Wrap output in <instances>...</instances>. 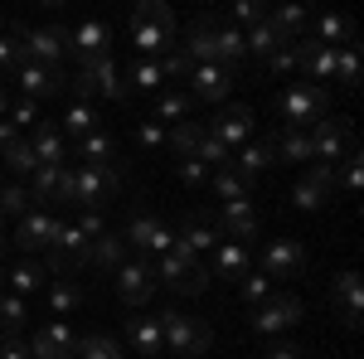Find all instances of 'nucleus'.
Returning <instances> with one entry per match:
<instances>
[{
	"instance_id": "nucleus-1",
	"label": "nucleus",
	"mask_w": 364,
	"mask_h": 359,
	"mask_svg": "<svg viewBox=\"0 0 364 359\" xmlns=\"http://www.w3.org/2000/svg\"><path fill=\"white\" fill-rule=\"evenodd\" d=\"M156 282H166L170 291H180V296H199V291L209 286V267H204L195 252L175 238V243H170V252H161V257H156Z\"/></svg>"
},
{
	"instance_id": "nucleus-2",
	"label": "nucleus",
	"mask_w": 364,
	"mask_h": 359,
	"mask_svg": "<svg viewBox=\"0 0 364 359\" xmlns=\"http://www.w3.org/2000/svg\"><path fill=\"white\" fill-rule=\"evenodd\" d=\"M277 112H282V122H287V132L316 127L321 117H331V92H326V83H296L277 97Z\"/></svg>"
},
{
	"instance_id": "nucleus-3",
	"label": "nucleus",
	"mask_w": 364,
	"mask_h": 359,
	"mask_svg": "<svg viewBox=\"0 0 364 359\" xmlns=\"http://www.w3.org/2000/svg\"><path fill=\"white\" fill-rule=\"evenodd\" d=\"M132 34H136V49L141 54H156V49H175L180 39H175V15H170V5L161 0H146L132 10Z\"/></svg>"
},
{
	"instance_id": "nucleus-4",
	"label": "nucleus",
	"mask_w": 364,
	"mask_h": 359,
	"mask_svg": "<svg viewBox=\"0 0 364 359\" xmlns=\"http://www.w3.org/2000/svg\"><path fill=\"white\" fill-rule=\"evenodd\" d=\"M73 175V204H83V214H102V204L122 190V170L117 166H83V170H68Z\"/></svg>"
},
{
	"instance_id": "nucleus-5",
	"label": "nucleus",
	"mask_w": 364,
	"mask_h": 359,
	"mask_svg": "<svg viewBox=\"0 0 364 359\" xmlns=\"http://www.w3.org/2000/svg\"><path fill=\"white\" fill-rule=\"evenodd\" d=\"M156 321H161V340H166V350H175V355H204V350L214 345V331H209L204 321H195V316L161 311Z\"/></svg>"
},
{
	"instance_id": "nucleus-6",
	"label": "nucleus",
	"mask_w": 364,
	"mask_h": 359,
	"mask_svg": "<svg viewBox=\"0 0 364 359\" xmlns=\"http://www.w3.org/2000/svg\"><path fill=\"white\" fill-rule=\"evenodd\" d=\"M68 87L78 92V102H87V97H127V83L117 78V63L112 54H102V58H83V68L68 78Z\"/></svg>"
},
{
	"instance_id": "nucleus-7",
	"label": "nucleus",
	"mask_w": 364,
	"mask_h": 359,
	"mask_svg": "<svg viewBox=\"0 0 364 359\" xmlns=\"http://www.w3.org/2000/svg\"><path fill=\"white\" fill-rule=\"evenodd\" d=\"M92 262V243L73 223H54V238H49V262L44 272H73V267H87Z\"/></svg>"
},
{
	"instance_id": "nucleus-8",
	"label": "nucleus",
	"mask_w": 364,
	"mask_h": 359,
	"mask_svg": "<svg viewBox=\"0 0 364 359\" xmlns=\"http://www.w3.org/2000/svg\"><path fill=\"white\" fill-rule=\"evenodd\" d=\"M15 44H20L25 63H49V68H58V63H63V54H68V29H58V25L15 29Z\"/></svg>"
},
{
	"instance_id": "nucleus-9",
	"label": "nucleus",
	"mask_w": 364,
	"mask_h": 359,
	"mask_svg": "<svg viewBox=\"0 0 364 359\" xmlns=\"http://www.w3.org/2000/svg\"><path fill=\"white\" fill-rule=\"evenodd\" d=\"M350 151H355V141H350V122H345V117H321L316 132H311V156H316L321 166L336 170V161H345Z\"/></svg>"
},
{
	"instance_id": "nucleus-10",
	"label": "nucleus",
	"mask_w": 364,
	"mask_h": 359,
	"mask_svg": "<svg viewBox=\"0 0 364 359\" xmlns=\"http://www.w3.org/2000/svg\"><path fill=\"white\" fill-rule=\"evenodd\" d=\"M117 291H122V301L141 311V306L156 296V262L151 257H136V262H122L117 267Z\"/></svg>"
},
{
	"instance_id": "nucleus-11",
	"label": "nucleus",
	"mask_w": 364,
	"mask_h": 359,
	"mask_svg": "<svg viewBox=\"0 0 364 359\" xmlns=\"http://www.w3.org/2000/svg\"><path fill=\"white\" fill-rule=\"evenodd\" d=\"M301 311H306V306L296 301V296H267V301H257V311H252V331L257 335H282V331H291V326L301 321Z\"/></svg>"
},
{
	"instance_id": "nucleus-12",
	"label": "nucleus",
	"mask_w": 364,
	"mask_h": 359,
	"mask_svg": "<svg viewBox=\"0 0 364 359\" xmlns=\"http://www.w3.org/2000/svg\"><path fill=\"white\" fill-rule=\"evenodd\" d=\"M252 127H257V122H252V112L233 102V107H219V117H214V122H209L204 132H209L214 141H224L228 151H233V146L243 151V146L252 141Z\"/></svg>"
},
{
	"instance_id": "nucleus-13",
	"label": "nucleus",
	"mask_w": 364,
	"mask_h": 359,
	"mask_svg": "<svg viewBox=\"0 0 364 359\" xmlns=\"http://www.w3.org/2000/svg\"><path fill=\"white\" fill-rule=\"evenodd\" d=\"M127 243L141 252V257H161V252H170V243H175V228L161 219H132V228H127Z\"/></svg>"
},
{
	"instance_id": "nucleus-14",
	"label": "nucleus",
	"mask_w": 364,
	"mask_h": 359,
	"mask_svg": "<svg viewBox=\"0 0 364 359\" xmlns=\"http://www.w3.org/2000/svg\"><path fill=\"white\" fill-rule=\"evenodd\" d=\"M15 83L25 87L29 102H39V97H58L68 87V78H63V68H49V63H20Z\"/></svg>"
},
{
	"instance_id": "nucleus-15",
	"label": "nucleus",
	"mask_w": 364,
	"mask_h": 359,
	"mask_svg": "<svg viewBox=\"0 0 364 359\" xmlns=\"http://www.w3.org/2000/svg\"><path fill=\"white\" fill-rule=\"evenodd\" d=\"M306 267V248L296 238H272L262 252V277H301Z\"/></svg>"
},
{
	"instance_id": "nucleus-16",
	"label": "nucleus",
	"mask_w": 364,
	"mask_h": 359,
	"mask_svg": "<svg viewBox=\"0 0 364 359\" xmlns=\"http://www.w3.org/2000/svg\"><path fill=\"white\" fill-rule=\"evenodd\" d=\"M336 194V170L331 166H316L306 180H296V190H291V209H326V199Z\"/></svg>"
},
{
	"instance_id": "nucleus-17",
	"label": "nucleus",
	"mask_w": 364,
	"mask_h": 359,
	"mask_svg": "<svg viewBox=\"0 0 364 359\" xmlns=\"http://www.w3.org/2000/svg\"><path fill=\"white\" fill-rule=\"evenodd\" d=\"M331 301H336L340 321L355 331V326H360V311H364V286H360V272H355V267H345V272L336 277V286H331Z\"/></svg>"
},
{
	"instance_id": "nucleus-18",
	"label": "nucleus",
	"mask_w": 364,
	"mask_h": 359,
	"mask_svg": "<svg viewBox=\"0 0 364 359\" xmlns=\"http://www.w3.org/2000/svg\"><path fill=\"white\" fill-rule=\"evenodd\" d=\"M29 355L34 359H78V335L68 331L63 321H54V326H44V331L34 335Z\"/></svg>"
},
{
	"instance_id": "nucleus-19",
	"label": "nucleus",
	"mask_w": 364,
	"mask_h": 359,
	"mask_svg": "<svg viewBox=\"0 0 364 359\" xmlns=\"http://www.w3.org/2000/svg\"><path fill=\"white\" fill-rule=\"evenodd\" d=\"M228 87H233V73H224L219 63H195V73H190V97L195 102H224Z\"/></svg>"
},
{
	"instance_id": "nucleus-20",
	"label": "nucleus",
	"mask_w": 364,
	"mask_h": 359,
	"mask_svg": "<svg viewBox=\"0 0 364 359\" xmlns=\"http://www.w3.org/2000/svg\"><path fill=\"white\" fill-rule=\"evenodd\" d=\"M68 54H78V63H83V58H102V54H112V29L97 25V20H87V25L68 29Z\"/></svg>"
},
{
	"instance_id": "nucleus-21",
	"label": "nucleus",
	"mask_w": 364,
	"mask_h": 359,
	"mask_svg": "<svg viewBox=\"0 0 364 359\" xmlns=\"http://www.w3.org/2000/svg\"><path fill=\"white\" fill-rule=\"evenodd\" d=\"M54 214H44V209H29L20 228H15V248L20 252H34V248H49V238H54Z\"/></svg>"
},
{
	"instance_id": "nucleus-22",
	"label": "nucleus",
	"mask_w": 364,
	"mask_h": 359,
	"mask_svg": "<svg viewBox=\"0 0 364 359\" xmlns=\"http://www.w3.org/2000/svg\"><path fill=\"white\" fill-rule=\"evenodd\" d=\"M127 340H132V350H141V355H161V350H166L161 321H156L151 311H132V316H127Z\"/></svg>"
},
{
	"instance_id": "nucleus-23",
	"label": "nucleus",
	"mask_w": 364,
	"mask_h": 359,
	"mask_svg": "<svg viewBox=\"0 0 364 359\" xmlns=\"http://www.w3.org/2000/svg\"><path fill=\"white\" fill-rule=\"evenodd\" d=\"M224 277V282H243V277L252 272V252L243 248V243H219L214 248V262H209V277Z\"/></svg>"
},
{
	"instance_id": "nucleus-24",
	"label": "nucleus",
	"mask_w": 364,
	"mask_h": 359,
	"mask_svg": "<svg viewBox=\"0 0 364 359\" xmlns=\"http://www.w3.org/2000/svg\"><path fill=\"white\" fill-rule=\"evenodd\" d=\"M185 54L195 58V63H214L219 58V20L214 15H204L190 25V44H185Z\"/></svg>"
},
{
	"instance_id": "nucleus-25",
	"label": "nucleus",
	"mask_w": 364,
	"mask_h": 359,
	"mask_svg": "<svg viewBox=\"0 0 364 359\" xmlns=\"http://www.w3.org/2000/svg\"><path fill=\"white\" fill-rule=\"evenodd\" d=\"M219 233H228L233 243H248L252 233H257V209H252L248 199L224 204V214H219Z\"/></svg>"
},
{
	"instance_id": "nucleus-26",
	"label": "nucleus",
	"mask_w": 364,
	"mask_h": 359,
	"mask_svg": "<svg viewBox=\"0 0 364 359\" xmlns=\"http://www.w3.org/2000/svg\"><path fill=\"white\" fill-rule=\"evenodd\" d=\"M29 151H34L39 166H63V132H58L54 122H39L34 136H29Z\"/></svg>"
},
{
	"instance_id": "nucleus-27",
	"label": "nucleus",
	"mask_w": 364,
	"mask_h": 359,
	"mask_svg": "<svg viewBox=\"0 0 364 359\" xmlns=\"http://www.w3.org/2000/svg\"><path fill=\"white\" fill-rule=\"evenodd\" d=\"M233 161H238V175L257 180V175H262L267 166H277V151H272V141H262V136H257V141H248V146H243V151H238Z\"/></svg>"
},
{
	"instance_id": "nucleus-28",
	"label": "nucleus",
	"mask_w": 364,
	"mask_h": 359,
	"mask_svg": "<svg viewBox=\"0 0 364 359\" xmlns=\"http://www.w3.org/2000/svg\"><path fill=\"white\" fill-rule=\"evenodd\" d=\"M175 238H180L185 248L195 252V257H199V252H214V248H219V228H214L209 219H185Z\"/></svg>"
},
{
	"instance_id": "nucleus-29",
	"label": "nucleus",
	"mask_w": 364,
	"mask_h": 359,
	"mask_svg": "<svg viewBox=\"0 0 364 359\" xmlns=\"http://www.w3.org/2000/svg\"><path fill=\"white\" fill-rule=\"evenodd\" d=\"M243 58H248V49H243V29L224 25V15H219V58H214V63H219L224 73H233Z\"/></svg>"
},
{
	"instance_id": "nucleus-30",
	"label": "nucleus",
	"mask_w": 364,
	"mask_h": 359,
	"mask_svg": "<svg viewBox=\"0 0 364 359\" xmlns=\"http://www.w3.org/2000/svg\"><path fill=\"white\" fill-rule=\"evenodd\" d=\"M190 112H195V97L190 92H166V97H156V107H151V122H190Z\"/></svg>"
},
{
	"instance_id": "nucleus-31",
	"label": "nucleus",
	"mask_w": 364,
	"mask_h": 359,
	"mask_svg": "<svg viewBox=\"0 0 364 359\" xmlns=\"http://www.w3.org/2000/svg\"><path fill=\"white\" fill-rule=\"evenodd\" d=\"M5 282H10V291L15 296H29V291H39V286H49V272H44V262H20L15 272H5Z\"/></svg>"
},
{
	"instance_id": "nucleus-32",
	"label": "nucleus",
	"mask_w": 364,
	"mask_h": 359,
	"mask_svg": "<svg viewBox=\"0 0 364 359\" xmlns=\"http://www.w3.org/2000/svg\"><path fill=\"white\" fill-rule=\"evenodd\" d=\"M209 185H214V194H224V204H238V199H248L252 194V180L248 175H238V170H214L209 175Z\"/></svg>"
},
{
	"instance_id": "nucleus-33",
	"label": "nucleus",
	"mask_w": 364,
	"mask_h": 359,
	"mask_svg": "<svg viewBox=\"0 0 364 359\" xmlns=\"http://www.w3.org/2000/svg\"><path fill=\"white\" fill-rule=\"evenodd\" d=\"M311 39H316V44H326V49H345V44L355 39V29H350V20H340V15H321Z\"/></svg>"
},
{
	"instance_id": "nucleus-34",
	"label": "nucleus",
	"mask_w": 364,
	"mask_h": 359,
	"mask_svg": "<svg viewBox=\"0 0 364 359\" xmlns=\"http://www.w3.org/2000/svg\"><path fill=\"white\" fill-rule=\"evenodd\" d=\"M25 316H29V306H25V296H0V340H15V335L25 331Z\"/></svg>"
},
{
	"instance_id": "nucleus-35",
	"label": "nucleus",
	"mask_w": 364,
	"mask_h": 359,
	"mask_svg": "<svg viewBox=\"0 0 364 359\" xmlns=\"http://www.w3.org/2000/svg\"><path fill=\"white\" fill-rule=\"evenodd\" d=\"M267 25L277 29L287 44H296V39H301V29H306V10H301V5H282V10L267 15Z\"/></svg>"
},
{
	"instance_id": "nucleus-36",
	"label": "nucleus",
	"mask_w": 364,
	"mask_h": 359,
	"mask_svg": "<svg viewBox=\"0 0 364 359\" xmlns=\"http://www.w3.org/2000/svg\"><path fill=\"white\" fill-rule=\"evenodd\" d=\"M199 141H204V127H199V122H175V127H170V136H166V146L180 156V161H190Z\"/></svg>"
},
{
	"instance_id": "nucleus-37",
	"label": "nucleus",
	"mask_w": 364,
	"mask_h": 359,
	"mask_svg": "<svg viewBox=\"0 0 364 359\" xmlns=\"http://www.w3.org/2000/svg\"><path fill=\"white\" fill-rule=\"evenodd\" d=\"M112 136L107 132H92V136H78V156H83V166H112Z\"/></svg>"
},
{
	"instance_id": "nucleus-38",
	"label": "nucleus",
	"mask_w": 364,
	"mask_h": 359,
	"mask_svg": "<svg viewBox=\"0 0 364 359\" xmlns=\"http://www.w3.org/2000/svg\"><path fill=\"white\" fill-rule=\"evenodd\" d=\"M282 44H287V39H282L277 29L267 25V20H262V25H252L248 34H243V49H248V54H257V58H267V54H277Z\"/></svg>"
},
{
	"instance_id": "nucleus-39",
	"label": "nucleus",
	"mask_w": 364,
	"mask_h": 359,
	"mask_svg": "<svg viewBox=\"0 0 364 359\" xmlns=\"http://www.w3.org/2000/svg\"><path fill=\"white\" fill-rule=\"evenodd\" d=\"M78 359H127L112 335H78Z\"/></svg>"
},
{
	"instance_id": "nucleus-40",
	"label": "nucleus",
	"mask_w": 364,
	"mask_h": 359,
	"mask_svg": "<svg viewBox=\"0 0 364 359\" xmlns=\"http://www.w3.org/2000/svg\"><path fill=\"white\" fill-rule=\"evenodd\" d=\"M63 136H92L97 132V112L87 107V102H73V107L63 112V127H58Z\"/></svg>"
},
{
	"instance_id": "nucleus-41",
	"label": "nucleus",
	"mask_w": 364,
	"mask_h": 359,
	"mask_svg": "<svg viewBox=\"0 0 364 359\" xmlns=\"http://www.w3.org/2000/svg\"><path fill=\"white\" fill-rule=\"evenodd\" d=\"M272 151H277V161H291V166L316 161V156H311V136H306V132H287L282 141H272Z\"/></svg>"
},
{
	"instance_id": "nucleus-42",
	"label": "nucleus",
	"mask_w": 364,
	"mask_h": 359,
	"mask_svg": "<svg viewBox=\"0 0 364 359\" xmlns=\"http://www.w3.org/2000/svg\"><path fill=\"white\" fill-rule=\"evenodd\" d=\"M122 252H127V243H122L117 233H102V238H92V262H97L102 272H117V267H122Z\"/></svg>"
},
{
	"instance_id": "nucleus-43",
	"label": "nucleus",
	"mask_w": 364,
	"mask_h": 359,
	"mask_svg": "<svg viewBox=\"0 0 364 359\" xmlns=\"http://www.w3.org/2000/svg\"><path fill=\"white\" fill-rule=\"evenodd\" d=\"M190 161H199V166H214V170H224L228 161H233V151H228L224 141H214L209 132H204V141L195 146V156H190Z\"/></svg>"
},
{
	"instance_id": "nucleus-44",
	"label": "nucleus",
	"mask_w": 364,
	"mask_h": 359,
	"mask_svg": "<svg viewBox=\"0 0 364 359\" xmlns=\"http://www.w3.org/2000/svg\"><path fill=\"white\" fill-rule=\"evenodd\" d=\"M5 170H15V175H34V170H39V161H34V151H29L25 136L5 146Z\"/></svg>"
},
{
	"instance_id": "nucleus-45",
	"label": "nucleus",
	"mask_w": 364,
	"mask_h": 359,
	"mask_svg": "<svg viewBox=\"0 0 364 359\" xmlns=\"http://www.w3.org/2000/svg\"><path fill=\"white\" fill-rule=\"evenodd\" d=\"M25 219L29 214V190L25 185H0V219Z\"/></svg>"
},
{
	"instance_id": "nucleus-46",
	"label": "nucleus",
	"mask_w": 364,
	"mask_h": 359,
	"mask_svg": "<svg viewBox=\"0 0 364 359\" xmlns=\"http://www.w3.org/2000/svg\"><path fill=\"white\" fill-rule=\"evenodd\" d=\"M78 301H83V291L73 282H49V311L68 316V311H78Z\"/></svg>"
},
{
	"instance_id": "nucleus-47",
	"label": "nucleus",
	"mask_w": 364,
	"mask_h": 359,
	"mask_svg": "<svg viewBox=\"0 0 364 359\" xmlns=\"http://www.w3.org/2000/svg\"><path fill=\"white\" fill-rule=\"evenodd\" d=\"M58 175H63V166H39L34 175H29V199H54Z\"/></svg>"
},
{
	"instance_id": "nucleus-48",
	"label": "nucleus",
	"mask_w": 364,
	"mask_h": 359,
	"mask_svg": "<svg viewBox=\"0 0 364 359\" xmlns=\"http://www.w3.org/2000/svg\"><path fill=\"white\" fill-rule=\"evenodd\" d=\"M161 83H166V78H161V63L136 58V68H132V87H141V92H156Z\"/></svg>"
},
{
	"instance_id": "nucleus-49",
	"label": "nucleus",
	"mask_w": 364,
	"mask_h": 359,
	"mask_svg": "<svg viewBox=\"0 0 364 359\" xmlns=\"http://www.w3.org/2000/svg\"><path fill=\"white\" fill-rule=\"evenodd\" d=\"M336 78L345 87L360 83V58H355V49H350V44H345V49H336Z\"/></svg>"
},
{
	"instance_id": "nucleus-50",
	"label": "nucleus",
	"mask_w": 364,
	"mask_h": 359,
	"mask_svg": "<svg viewBox=\"0 0 364 359\" xmlns=\"http://www.w3.org/2000/svg\"><path fill=\"white\" fill-rule=\"evenodd\" d=\"M195 73V58L185 54V49H175V54L161 58V78H190Z\"/></svg>"
},
{
	"instance_id": "nucleus-51",
	"label": "nucleus",
	"mask_w": 364,
	"mask_h": 359,
	"mask_svg": "<svg viewBox=\"0 0 364 359\" xmlns=\"http://www.w3.org/2000/svg\"><path fill=\"white\" fill-rule=\"evenodd\" d=\"M5 122H10L15 132H25V127H39V107H34L29 97H20V102L10 107V117H5Z\"/></svg>"
},
{
	"instance_id": "nucleus-52",
	"label": "nucleus",
	"mask_w": 364,
	"mask_h": 359,
	"mask_svg": "<svg viewBox=\"0 0 364 359\" xmlns=\"http://www.w3.org/2000/svg\"><path fill=\"white\" fill-rule=\"evenodd\" d=\"M136 146L141 151H161V146H166V127H161V122H141L136 127Z\"/></svg>"
},
{
	"instance_id": "nucleus-53",
	"label": "nucleus",
	"mask_w": 364,
	"mask_h": 359,
	"mask_svg": "<svg viewBox=\"0 0 364 359\" xmlns=\"http://www.w3.org/2000/svg\"><path fill=\"white\" fill-rule=\"evenodd\" d=\"M340 190L345 194H360V151L345 156V170H340Z\"/></svg>"
},
{
	"instance_id": "nucleus-54",
	"label": "nucleus",
	"mask_w": 364,
	"mask_h": 359,
	"mask_svg": "<svg viewBox=\"0 0 364 359\" xmlns=\"http://www.w3.org/2000/svg\"><path fill=\"white\" fill-rule=\"evenodd\" d=\"M228 20H238V25H262V20H267V10H262V5H233V10H228V15H224V25H228Z\"/></svg>"
},
{
	"instance_id": "nucleus-55",
	"label": "nucleus",
	"mask_w": 364,
	"mask_h": 359,
	"mask_svg": "<svg viewBox=\"0 0 364 359\" xmlns=\"http://www.w3.org/2000/svg\"><path fill=\"white\" fill-rule=\"evenodd\" d=\"M243 296H248L252 306H257V301H267V296H272L267 277H262V272H248V277H243Z\"/></svg>"
},
{
	"instance_id": "nucleus-56",
	"label": "nucleus",
	"mask_w": 364,
	"mask_h": 359,
	"mask_svg": "<svg viewBox=\"0 0 364 359\" xmlns=\"http://www.w3.org/2000/svg\"><path fill=\"white\" fill-rule=\"evenodd\" d=\"M267 63H272V73H291L296 68V44H282L277 54H267Z\"/></svg>"
},
{
	"instance_id": "nucleus-57",
	"label": "nucleus",
	"mask_w": 364,
	"mask_h": 359,
	"mask_svg": "<svg viewBox=\"0 0 364 359\" xmlns=\"http://www.w3.org/2000/svg\"><path fill=\"white\" fill-rule=\"evenodd\" d=\"M180 180H185V185H209V166H199V161H180Z\"/></svg>"
},
{
	"instance_id": "nucleus-58",
	"label": "nucleus",
	"mask_w": 364,
	"mask_h": 359,
	"mask_svg": "<svg viewBox=\"0 0 364 359\" xmlns=\"http://www.w3.org/2000/svg\"><path fill=\"white\" fill-rule=\"evenodd\" d=\"M0 359H34V355H29L25 340H5V345H0Z\"/></svg>"
},
{
	"instance_id": "nucleus-59",
	"label": "nucleus",
	"mask_w": 364,
	"mask_h": 359,
	"mask_svg": "<svg viewBox=\"0 0 364 359\" xmlns=\"http://www.w3.org/2000/svg\"><path fill=\"white\" fill-rule=\"evenodd\" d=\"M267 359H296V345H287V340H272V345H267Z\"/></svg>"
},
{
	"instance_id": "nucleus-60",
	"label": "nucleus",
	"mask_w": 364,
	"mask_h": 359,
	"mask_svg": "<svg viewBox=\"0 0 364 359\" xmlns=\"http://www.w3.org/2000/svg\"><path fill=\"white\" fill-rule=\"evenodd\" d=\"M10 141H20V132H15V127H10V122H0V151H5V146H10Z\"/></svg>"
},
{
	"instance_id": "nucleus-61",
	"label": "nucleus",
	"mask_w": 364,
	"mask_h": 359,
	"mask_svg": "<svg viewBox=\"0 0 364 359\" xmlns=\"http://www.w3.org/2000/svg\"><path fill=\"white\" fill-rule=\"evenodd\" d=\"M5 117H10V102H5V92H0V122H5Z\"/></svg>"
},
{
	"instance_id": "nucleus-62",
	"label": "nucleus",
	"mask_w": 364,
	"mask_h": 359,
	"mask_svg": "<svg viewBox=\"0 0 364 359\" xmlns=\"http://www.w3.org/2000/svg\"><path fill=\"white\" fill-rule=\"evenodd\" d=\"M0 243H5V219H0Z\"/></svg>"
},
{
	"instance_id": "nucleus-63",
	"label": "nucleus",
	"mask_w": 364,
	"mask_h": 359,
	"mask_svg": "<svg viewBox=\"0 0 364 359\" xmlns=\"http://www.w3.org/2000/svg\"><path fill=\"white\" fill-rule=\"evenodd\" d=\"M0 286H5V272H0Z\"/></svg>"
}]
</instances>
